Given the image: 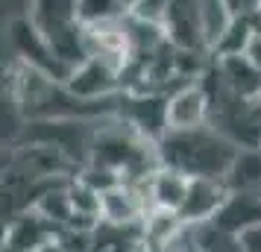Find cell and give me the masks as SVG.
Segmentation results:
<instances>
[{"label":"cell","mask_w":261,"mask_h":252,"mask_svg":"<svg viewBox=\"0 0 261 252\" xmlns=\"http://www.w3.org/2000/svg\"><path fill=\"white\" fill-rule=\"evenodd\" d=\"M238 150L212 123L200 129H170L159 138V158L165 167H173L185 176H214L223 179Z\"/></svg>","instance_id":"obj_1"},{"label":"cell","mask_w":261,"mask_h":252,"mask_svg":"<svg viewBox=\"0 0 261 252\" xmlns=\"http://www.w3.org/2000/svg\"><path fill=\"white\" fill-rule=\"evenodd\" d=\"M9 44H12V62H21V65H30L36 71L47 73L53 79H68L71 76V68L56 56V50L50 47V41L44 38V33L36 26L33 18H18V21H9Z\"/></svg>","instance_id":"obj_2"},{"label":"cell","mask_w":261,"mask_h":252,"mask_svg":"<svg viewBox=\"0 0 261 252\" xmlns=\"http://www.w3.org/2000/svg\"><path fill=\"white\" fill-rule=\"evenodd\" d=\"M123 65L103 56H88L71 71V76L65 79V85L71 88L76 97L91 100V103H106L123 91V79H120Z\"/></svg>","instance_id":"obj_3"},{"label":"cell","mask_w":261,"mask_h":252,"mask_svg":"<svg viewBox=\"0 0 261 252\" xmlns=\"http://www.w3.org/2000/svg\"><path fill=\"white\" fill-rule=\"evenodd\" d=\"M229 200V188L223 179H214V176H191L188 193H185V203L176 214L179 220L188 229L197 226H208L217 220L220 208Z\"/></svg>","instance_id":"obj_4"},{"label":"cell","mask_w":261,"mask_h":252,"mask_svg":"<svg viewBox=\"0 0 261 252\" xmlns=\"http://www.w3.org/2000/svg\"><path fill=\"white\" fill-rule=\"evenodd\" d=\"M212 120V100L202 79L185 82L167 94V132L170 129H200Z\"/></svg>","instance_id":"obj_5"},{"label":"cell","mask_w":261,"mask_h":252,"mask_svg":"<svg viewBox=\"0 0 261 252\" xmlns=\"http://www.w3.org/2000/svg\"><path fill=\"white\" fill-rule=\"evenodd\" d=\"M212 71L241 100H249V103H258L261 100V68L249 59V53H241V56H212Z\"/></svg>","instance_id":"obj_6"},{"label":"cell","mask_w":261,"mask_h":252,"mask_svg":"<svg viewBox=\"0 0 261 252\" xmlns=\"http://www.w3.org/2000/svg\"><path fill=\"white\" fill-rule=\"evenodd\" d=\"M214 226L235 232V235L261 226V185L247 188V191H229V200L220 208Z\"/></svg>","instance_id":"obj_7"},{"label":"cell","mask_w":261,"mask_h":252,"mask_svg":"<svg viewBox=\"0 0 261 252\" xmlns=\"http://www.w3.org/2000/svg\"><path fill=\"white\" fill-rule=\"evenodd\" d=\"M50 235H56V229L50 226L38 211H21L6 220V235H3V249L9 252H33L41 246Z\"/></svg>","instance_id":"obj_8"},{"label":"cell","mask_w":261,"mask_h":252,"mask_svg":"<svg viewBox=\"0 0 261 252\" xmlns=\"http://www.w3.org/2000/svg\"><path fill=\"white\" fill-rule=\"evenodd\" d=\"M188 185H191V176H185V173H179V170L162 164V167L147 179V200H150L153 208L179 211L182 203H185Z\"/></svg>","instance_id":"obj_9"},{"label":"cell","mask_w":261,"mask_h":252,"mask_svg":"<svg viewBox=\"0 0 261 252\" xmlns=\"http://www.w3.org/2000/svg\"><path fill=\"white\" fill-rule=\"evenodd\" d=\"M33 21L44 36H53L59 30L80 24L76 15V0H36L33 6Z\"/></svg>","instance_id":"obj_10"},{"label":"cell","mask_w":261,"mask_h":252,"mask_svg":"<svg viewBox=\"0 0 261 252\" xmlns=\"http://www.w3.org/2000/svg\"><path fill=\"white\" fill-rule=\"evenodd\" d=\"M223 182L229 191H247L261 185V147H241L226 170Z\"/></svg>","instance_id":"obj_11"},{"label":"cell","mask_w":261,"mask_h":252,"mask_svg":"<svg viewBox=\"0 0 261 252\" xmlns=\"http://www.w3.org/2000/svg\"><path fill=\"white\" fill-rule=\"evenodd\" d=\"M255 38V30L247 18H232V24L223 30V36L217 38V44L212 47V56H241L249 53V44Z\"/></svg>","instance_id":"obj_12"},{"label":"cell","mask_w":261,"mask_h":252,"mask_svg":"<svg viewBox=\"0 0 261 252\" xmlns=\"http://www.w3.org/2000/svg\"><path fill=\"white\" fill-rule=\"evenodd\" d=\"M129 12L126 0H76V15L83 26H97L109 21H120Z\"/></svg>","instance_id":"obj_13"},{"label":"cell","mask_w":261,"mask_h":252,"mask_svg":"<svg viewBox=\"0 0 261 252\" xmlns=\"http://www.w3.org/2000/svg\"><path fill=\"white\" fill-rule=\"evenodd\" d=\"M194 243L200 252H244L241 246V235L235 232H226V229L214 226H197L194 229Z\"/></svg>","instance_id":"obj_14"},{"label":"cell","mask_w":261,"mask_h":252,"mask_svg":"<svg viewBox=\"0 0 261 252\" xmlns=\"http://www.w3.org/2000/svg\"><path fill=\"white\" fill-rule=\"evenodd\" d=\"M167 12H170V0H132L129 3V15L147 24L165 26L167 24Z\"/></svg>","instance_id":"obj_15"},{"label":"cell","mask_w":261,"mask_h":252,"mask_svg":"<svg viewBox=\"0 0 261 252\" xmlns=\"http://www.w3.org/2000/svg\"><path fill=\"white\" fill-rule=\"evenodd\" d=\"M33 6H36V0H3V12H6L9 21L33 18Z\"/></svg>","instance_id":"obj_16"},{"label":"cell","mask_w":261,"mask_h":252,"mask_svg":"<svg viewBox=\"0 0 261 252\" xmlns=\"http://www.w3.org/2000/svg\"><path fill=\"white\" fill-rule=\"evenodd\" d=\"M232 18H252L261 9V0H223Z\"/></svg>","instance_id":"obj_17"},{"label":"cell","mask_w":261,"mask_h":252,"mask_svg":"<svg viewBox=\"0 0 261 252\" xmlns=\"http://www.w3.org/2000/svg\"><path fill=\"white\" fill-rule=\"evenodd\" d=\"M241 246L244 252H261V226L241 232Z\"/></svg>","instance_id":"obj_18"},{"label":"cell","mask_w":261,"mask_h":252,"mask_svg":"<svg viewBox=\"0 0 261 252\" xmlns=\"http://www.w3.org/2000/svg\"><path fill=\"white\" fill-rule=\"evenodd\" d=\"M33 252H68V246H65V240H62V235L56 232V235H50L41 246H36Z\"/></svg>","instance_id":"obj_19"},{"label":"cell","mask_w":261,"mask_h":252,"mask_svg":"<svg viewBox=\"0 0 261 252\" xmlns=\"http://www.w3.org/2000/svg\"><path fill=\"white\" fill-rule=\"evenodd\" d=\"M249 59H252V62L261 68V36L252 38V44H249Z\"/></svg>","instance_id":"obj_20"},{"label":"cell","mask_w":261,"mask_h":252,"mask_svg":"<svg viewBox=\"0 0 261 252\" xmlns=\"http://www.w3.org/2000/svg\"><path fill=\"white\" fill-rule=\"evenodd\" d=\"M3 252H9V249H3Z\"/></svg>","instance_id":"obj_21"}]
</instances>
